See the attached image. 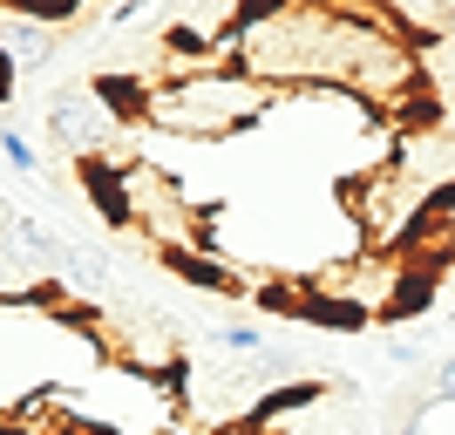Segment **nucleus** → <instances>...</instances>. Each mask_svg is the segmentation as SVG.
I'll return each instance as SVG.
<instances>
[{
  "instance_id": "nucleus-1",
  "label": "nucleus",
  "mask_w": 455,
  "mask_h": 435,
  "mask_svg": "<svg viewBox=\"0 0 455 435\" xmlns=\"http://www.w3.org/2000/svg\"><path fill=\"white\" fill-rule=\"evenodd\" d=\"M136 123H150L156 136H184V143H225V136L251 130L279 109V89H266L245 68H211L197 82H150L136 89Z\"/></svg>"
},
{
  "instance_id": "nucleus-7",
  "label": "nucleus",
  "mask_w": 455,
  "mask_h": 435,
  "mask_svg": "<svg viewBox=\"0 0 455 435\" xmlns=\"http://www.w3.org/2000/svg\"><path fill=\"white\" fill-rule=\"evenodd\" d=\"M428 395H435V401H442V408H455V354H449V360H442L435 375H428Z\"/></svg>"
},
{
  "instance_id": "nucleus-5",
  "label": "nucleus",
  "mask_w": 455,
  "mask_h": 435,
  "mask_svg": "<svg viewBox=\"0 0 455 435\" xmlns=\"http://www.w3.org/2000/svg\"><path fill=\"white\" fill-rule=\"evenodd\" d=\"M0 157H7L20 177H41V157H35V143L20 136V123H0Z\"/></svg>"
},
{
  "instance_id": "nucleus-4",
  "label": "nucleus",
  "mask_w": 455,
  "mask_h": 435,
  "mask_svg": "<svg viewBox=\"0 0 455 435\" xmlns=\"http://www.w3.org/2000/svg\"><path fill=\"white\" fill-rule=\"evenodd\" d=\"M55 41H61V28L20 14L14 0H0V61L7 68H41V61L55 55Z\"/></svg>"
},
{
  "instance_id": "nucleus-2",
  "label": "nucleus",
  "mask_w": 455,
  "mask_h": 435,
  "mask_svg": "<svg viewBox=\"0 0 455 435\" xmlns=\"http://www.w3.org/2000/svg\"><path fill=\"white\" fill-rule=\"evenodd\" d=\"M68 401H76L82 435H177L184 429V395L164 375H143V367H123V360H102Z\"/></svg>"
},
{
  "instance_id": "nucleus-3",
  "label": "nucleus",
  "mask_w": 455,
  "mask_h": 435,
  "mask_svg": "<svg viewBox=\"0 0 455 435\" xmlns=\"http://www.w3.org/2000/svg\"><path fill=\"white\" fill-rule=\"evenodd\" d=\"M41 123H48V136H55V143H68L82 164L109 150V130H116V116L102 109V95H89V89H61V95H48Z\"/></svg>"
},
{
  "instance_id": "nucleus-6",
  "label": "nucleus",
  "mask_w": 455,
  "mask_h": 435,
  "mask_svg": "<svg viewBox=\"0 0 455 435\" xmlns=\"http://www.w3.org/2000/svg\"><path fill=\"white\" fill-rule=\"evenodd\" d=\"M211 341L225 347V354H245V360H259V354H266V334H259V326H245V320H231V326H218V334H211Z\"/></svg>"
}]
</instances>
